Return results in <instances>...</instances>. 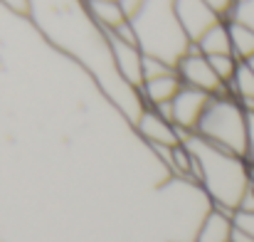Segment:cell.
<instances>
[{
	"instance_id": "obj_1",
	"label": "cell",
	"mask_w": 254,
	"mask_h": 242,
	"mask_svg": "<svg viewBox=\"0 0 254 242\" xmlns=\"http://www.w3.org/2000/svg\"><path fill=\"white\" fill-rule=\"evenodd\" d=\"M27 12L62 52L82 62L91 77L104 86L109 99L136 124L143 114V101L133 86L119 77L109 35L96 25L86 0H27Z\"/></svg>"
},
{
	"instance_id": "obj_2",
	"label": "cell",
	"mask_w": 254,
	"mask_h": 242,
	"mask_svg": "<svg viewBox=\"0 0 254 242\" xmlns=\"http://www.w3.org/2000/svg\"><path fill=\"white\" fill-rule=\"evenodd\" d=\"M185 146L190 149L195 159L197 185L207 193L212 208L240 213L247 193H250V163L242 156H235L230 151H222L200 136H188Z\"/></svg>"
},
{
	"instance_id": "obj_3",
	"label": "cell",
	"mask_w": 254,
	"mask_h": 242,
	"mask_svg": "<svg viewBox=\"0 0 254 242\" xmlns=\"http://www.w3.org/2000/svg\"><path fill=\"white\" fill-rule=\"evenodd\" d=\"M128 22L146 57H156V60H163L173 67H178V62L192 47V42L188 40L178 20L175 0H146L131 15Z\"/></svg>"
},
{
	"instance_id": "obj_4",
	"label": "cell",
	"mask_w": 254,
	"mask_h": 242,
	"mask_svg": "<svg viewBox=\"0 0 254 242\" xmlns=\"http://www.w3.org/2000/svg\"><path fill=\"white\" fill-rule=\"evenodd\" d=\"M195 136H200L202 141H207L222 151H230L235 156L247 159L250 114L230 94L212 96L207 111L202 114V119L195 129Z\"/></svg>"
},
{
	"instance_id": "obj_5",
	"label": "cell",
	"mask_w": 254,
	"mask_h": 242,
	"mask_svg": "<svg viewBox=\"0 0 254 242\" xmlns=\"http://www.w3.org/2000/svg\"><path fill=\"white\" fill-rule=\"evenodd\" d=\"M210 101H212V96H210V94L197 91V89H190V86H183V89H180V94L173 99V104L161 106L158 111H161V114H166L170 121L180 129V134L188 139V136H192V134H195V129H197V124H200L202 114L207 111Z\"/></svg>"
},
{
	"instance_id": "obj_6",
	"label": "cell",
	"mask_w": 254,
	"mask_h": 242,
	"mask_svg": "<svg viewBox=\"0 0 254 242\" xmlns=\"http://www.w3.org/2000/svg\"><path fill=\"white\" fill-rule=\"evenodd\" d=\"M178 75L183 86H190V89H197V91H205L210 96H220V94H230L227 91V84L217 77V72L212 70L210 60L192 45L190 52L178 62Z\"/></svg>"
},
{
	"instance_id": "obj_7",
	"label": "cell",
	"mask_w": 254,
	"mask_h": 242,
	"mask_svg": "<svg viewBox=\"0 0 254 242\" xmlns=\"http://www.w3.org/2000/svg\"><path fill=\"white\" fill-rule=\"evenodd\" d=\"M109 45H111V57L119 77L138 91L143 84V57H146L143 50L138 47V42L124 40L119 35H109Z\"/></svg>"
},
{
	"instance_id": "obj_8",
	"label": "cell",
	"mask_w": 254,
	"mask_h": 242,
	"mask_svg": "<svg viewBox=\"0 0 254 242\" xmlns=\"http://www.w3.org/2000/svg\"><path fill=\"white\" fill-rule=\"evenodd\" d=\"M175 12L178 20L188 35V40L195 45L210 27L222 22V17L205 2V0H175Z\"/></svg>"
},
{
	"instance_id": "obj_9",
	"label": "cell",
	"mask_w": 254,
	"mask_h": 242,
	"mask_svg": "<svg viewBox=\"0 0 254 242\" xmlns=\"http://www.w3.org/2000/svg\"><path fill=\"white\" fill-rule=\"evenodd\" d=\"M136 129H138V134L156 149V146H180L183 141H185V136L180 134V129L170 121L166 114H161L158 109H143V114H141V119L136 121Z\"/></svg>"
},
{
	"instance_id": "obj_10",
	"label": "cell",
	"mask_w": 254,
	"mask_h": 242,
	"mask_svg": "<svg viewBox=\"0 0 254 242\" xmlns=\"http://www.w3.org/2000/svg\"><path fill=\"white\" fill-rule=\"evenodd\" d=\"M183 89V81H180V75L178 70L175 72H168L163 77H153V80H146L138 89V96L143 101V106L148 109H161V106H168L173 104V99L180 94Z\"/></svg>"
},
{
	"instance_id": "obj_11",
	"label": "cell",
	"mask_w": 254,
	"mask_h": 242,
	"mask_svg": "<svg viewBox=\"0 0 254 242\" xmlns=\"http://www.w3.org/2000/svg\"><path fill=\"white\" fill-rule=\"evenodd\" d=\"M237 233L235 215L220 208H212L207 218H202L200 230L195 235V242H232Z\"/></svg>"
},
{
	"instance_id": "obj_12",
	"label": "cell",
	"mask_w": 254,
	"mask_h": 242,
	"mask_svg": "<svg viewBox=\"0 0 254 242\" xmlns=\"http://www.w3.org/2000/svg\"><path fill=\"white\" fill-rule=\"evenodd\" d=\"M89 2V12L96 20V25L111 35L116 30H121L128 22V12L124 10L121 0H86Z\"/></svg>"
},
{
	"instance_id": "obj_13",
	"label": "cell",
	"mask_w": 254,
	"mask_h": 242,
	"mask_svg": "<svg viewBox=\"0 0 254 242\" xmlns=\"http://www.w3.org/2000/svg\"><path fill=\"white\" fill-rule=\"evenodd\" d=\"M195 47L205 55V57H217V55H235L232 52V37H230V22L222 20L215 27H210L197 42Z\"/></svg>"
},
{
	"instance_id": "obj_14",
	"label": "cell",
	"mask_w": 254,
	"mask_h": 242,
	"mask_svg": "<svg viewBox=\"0 0 254 242\" xmlns=\"http://www.w3.org/2000/svg\"><path fill=\"white\" fill-rule=\"evenodd\" d=\"M227 91H230V96H235L245 106L247 114H254V70L247 62H240Z\"/></svg>"
},
{
	"instance_id": "obj_15",
	"label": "cell",
	"mask_w": 254,
	"mask_h": 242,
	"mask_svg": "<svg viewBox=\"0 0 254 242\" xmlns=\"http://www.w3.org/2000/svg\"><path fill=\"white\" fill-rule=\"evenodd\" d=\"M230 37H232V52L240 62H247L254 57V30L230 22Z\"/></svg>"
},
{
	"instance_id": "obj_16",
	"label": "cell",
	"mask_w": 254,
	"mask_h": 242,
	"mask_svg": "<svg viewBox=\"0 0 254 242\" xmlns=\"http://www.w3.org/2000/svg\"><path fill=\"white\" fill-rule=\"evenodd\" d=\"M227 22H237V25L254 30V0H235V7H232Z\"/></svg>"
},
{
	"instance_id": "obj_17",
	"label": "cell",
	"mask_w": 254,
	"mask_h": 242,
	"mask_svg": "<svg viewBox=\"0 0 254 242\" xmlns=\"http://www.w3.org/2000/svg\"><path fill=\"white\" fill-rule=\"evenodd\" d=\"M235 225H237V230L254 238V213H242V210L235 213Z\"/></svg>"
},
{
	"instance_id": "obj_18",
	"label": "cell",
	"mask_w": 254,
	"mask_h": 242,
	"mask_svg": "<svg viewBox=\"0 0 254 242\" xmlns=\"http://www.w3.org/2000/svg\"><path fill=\"white\" fill-rule=\"evenodd\" d=\"M222 20H227L230 17V12H232V7H235V0H205Z\"/></svg>"
},
{
	"instance_id": "obj_19",
	"label": "cell",
	"mask_w": 254,
	"mask_h": 242,
	"mask_svg": "<svg viewBox=\"0 0 254 242\" xmlns=\"http://www.w3.org/2000/svg\"><path fill=\"white\" fill-rule=\"evenodd\" d=\"M247 163L254 165V114H250V141H247Z\"/></svg>"
},
{
	"instance_id": "obj_20",
	"label": "cell",
	"mask_w": 254,
	"mask_h": 242,
	"mask_svg": "<svg viewBox=\"0 0 254 242\" xmlns=\"http://www.w3.org/2000/svg\"><path fill=\"white\" fill-rule=\"evenodd\" d=\"M242 213H254V190L250 188V193H247V198H245V203H242V208H240Z\"/></svg>"
},
{
	"instance_id": "obj_21",
	"label": "cell",
	"mask_w": 254,
	"mask_h": 242,
	"mask_svg": "<svg viewBox=\"0 0 254 242\" xmlns=\"http://www.w3.org/2000/svg\"><path fill=\"white\" fill-rule=\"evenodd\" d=\"M5 5H10L12 10H17V12H27V0H2Z\"/></svg>"
},
{
	"instance_id": "obj_22",
	"label": "cell",
	"mask_w": 254,
	"mask_h": 242,
	"mask_svg": "<svg viewBox=\"0 0 254 242\" xmlns=\"http://www.w3.org/2000/svg\"><path fill=\"white\" fill-rule=\"evenodd\" d=\"M250 185H252V190H254V165H250Z\"/></svg>"
},
{
	"instance_id": "obj_23",
	"label": "cell",
	"mask_w": 254,
	"mask_h": 242,
	"mask_svg": "<svg viewBox=\"0 0 254 242\" xmlns=\"http://www.w3.org/2000/svg\"><path fill=\"white\" fill-rule=\"evenodd\" d=\"M247 65H250V67L254 70V57H252V60H247Z\"/></svg>"
}]
</instances>
